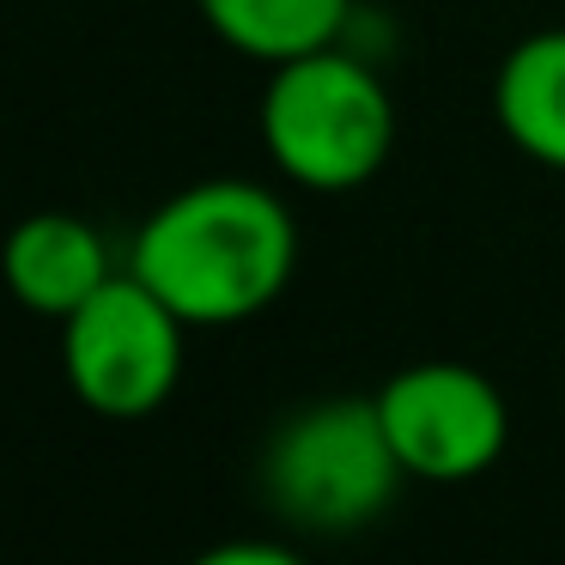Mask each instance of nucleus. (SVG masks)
<instances>
[{
    "label": "nucleus",
    "instance_id": "6e6552de",
    "mask_svg": "<svg viewBox=\"0 0 565 565\" xmlns=\"http://www.w3.org/2000/svg\"><path fill=\"white\" fill-rule=\"evenodd\" d=\"M213 38L232 43L249 62H292V55L347 43L353 31V0H195Z\"/></svg>",
    "mask_w": 565,
    "mask_h": 565
},
{
    "label": "nucleus",
    "instance_id": "1a4fd4ad",
    "mask_svg": "<svg viewBox=\"0 0 565 565\" xmlns=\"http://www.w3.org/2000/svg\"><path fill=\"white\" fill-rule=\"evenodd\" d=\"M292 547H274V541H232V547H213L207 565H286Z\"/></svg>",
    "mask_w": 565,
    "mask_h": 565
},
{
    "label": "nucleus",
    "instance_id": "0eeeda50",
    "mask_svg": "<svg viewBox=\"0 0 565 565\" xmlns=\"http://www.w3.org/2000/svg\"><path fill=\"white\" fill-rule=\"evenodd\" d=\"M492 116L523 159L565 171V25L529 31L492 74Z\"/></svg>",
    "mask_w": 565,
    "mask_h": 565
},
{
    "label": "nucleus",
    "instance_id": "39448f33",
    "mask_svg": "<svg viewBox=\"0 0 565 565\" xmlns=\"http://www.w3.org/2000/svg\"><path fill=\"white\" fill-rule=\"evenodd\" d=\"M377 419L390 431L407 480H431V487L480 480L511 444L504 390L487 371L456 365V359L402 365L377 390Z\"/></svg>",
    "mask_w": 565,
    "mask_h": 565
},
{
    "label": "nucleus",
    "instance_id": "f257e3e1",
    "mask_svg": "<svg viewBox=\"0 0 565 565\" xmlns=\"http://www.w3.org/2000/svg\"><path fill=\"white\" fill-rule=\"evenodd\" d=\"M128 268L189 329H232L286 292L298 268V225L274 189L249 177H207L147 213Z\"/></svg>",
    "mask_w": 565,
    "mask_h": 565
},
{
    "label": "nucleus",
    "instance_id": "20e7f679",
    "mask_svg": "<svg viewBox=\"0 0 565 565\" xmlns=\"http://www.w3.org/2000/svg\"><path fill=\"white\" fill-rule=\"evenodd\" d=\"M183 334L189 322L122 268L62 322V377L98 419H147L183 383Z\"/></svg>",
    "mask_w": 565,
    "mask_h": 565
},
{
    "label": "nucleus",
    "instance_id": "f03ea898",
    "mask_svg": "<svg viewBox=\"0 0 565 565\" xmlns=\"http://www.w3.org/2000/svg\"><path fill=\"white\" fill-rule=\"evenodd\" d=\"M262 147L292 189L353 195L395 147V98L347 43L292 55L262 86Z\"/></svg>",
    "mask_w": 565,
    "mask_h": 565
},
{
    "label": "nucleus",
    "instance_id": "423d86ee",
    "mask_svg": "<svg viewBox=\"0 0 565 565\" xmlns=\"http://www.w3.org/2000/svg\"><path fill=\"white\" fill-rule=\"evenodd\" d=\"M116 274L110 244L79 213H25L0 244V286L31 310V317L67 322L104 280Z\"/></svg>",
    "mask_w": 565,
    "mask_h": 565
},
{
    "label": "nucleus",
    "instance_id": "7ed1b4c3",
    "mask_svg": "<svg viewBox=\"0 0 565 565\" xmlns=\"http://www.w3.org/2000/svg\"><path fill=\"white\" fill-rule=\"evenodd\" d=\"M407 468L377 419V395H329L274 426L262 450V492L310 535H353L390 511Z\"/></svg>",
    "mask_w": 565,
    "mask_h": 565
}]
</instances>
